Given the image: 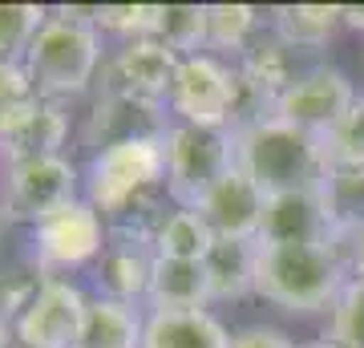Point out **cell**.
<instances>
[{
	"label": "cell",
	"mask_w": 364,
	"mask_h": 348,
	"mask_svg": "<svg viewBox=\"0 0 364 348\" xmlns=\"http://www.w3.org/2000/svg\"><path fill=\"white\" fill-rule=\"evenodd\" d=\"M231 348H299V344L275 324H247L231 336Z\"/></svg>",
	"instance_id": "cell-31"
},
{
	"label": "cell",
	"mask_w": 364,
	"mask_h": 348,
	"mask_svg": "<svg viewBox=\"0 0 364 348\" xmlns=\"http://www.w3.org/2000/svg\"><path fill=\"white\" fill-rule=\"evenodd\" d=\"M356 97H360V93H356L348 73H344L340 65L320 61V65L299 69V78L279 93V102H275L272 114H279L284 122L308 130L316 138H324L328 130H336L340 117L356 105Z\"/></svg>",
	"instance_id": "cell-9"
},
{
	"label": "cell",
	"mask_w": 364,
	"mask_h": 348,
	"mask_svg": "<svg viewBox=\"0 0 364 348\" xmlns=\"http://www.w3.org/2000/svg\"><path fill=\"white\" fill-rule=\"evenodd\" d=\"M9 340H13V324L0 316V348H9Z\"/></svg>",
	"instance_id": "cell-34"
},
{
	"label": "cell",
	"mask_w": 364,
	"mask_h": 348,
	"mask_svg": "<svg viewBox=\"0 0 364 348\" xmlns=\"http://www.w3.org/2000/svg\"><path fill=\"white\" fill-rule=\"evenodd\" d=\"M166 191V134H130L97 146L85 167V199L105 223Z\"/></svg>",
	"instance_id": "cell-4"
},
{
	"label": "cell",
	"mask_w": 364,
	"mask_h": 348,
	"mask_svg": "<svg viewBox=\"0 0 364 348\" xmlns=\"http://www.w3.org/2000/svg\"><path fill=\"white\" fill-rule=\"evenodd\" d=\"M219 235L210 231V223L198 215L195 206H170L166 219L154 231V255L166 259H207V251L215 247Z\"/></svg>",
	"instance_id": "cell-23"
},
{
	"label": "cell",
	"mask_w": 364,
	"mask_h": 348,
	"mask_svg": "<svg viewBox=\"0 0 364 348\" xmlns=\"http://www.w3.org/2000/svg\"><path fill=\"white\" fill-rule=\"evenodd\" d=\"M352 280L348 243H259L255 296L291 316L332 312Z\"/></svg>",
	"instance_id": "cell-1"
},
{
	"label": "cell",
	"mask_w": 364,
	"mask_h": 348,
	"mask_svg": "<svg viewBox=\"0 0 364 348\" xmlns=\"http://www.w3.org/2000/svg\"><path fill=\"white\" fill-rule=\"evenodd\" d=\"M109 243V223L97 206L81 194L61 211H53L33 227V263L45 275H61L69 268L97 263Z\"/></svg>",
	"instance_id": "cell-8"
},
{
	"label": "cell",
	"mask_w": 364,
	"mask_h": 348,
	"mask_svg": "<svg viewBox=\"0 0 364 348\" xmlns=\"http://www.w3.org/2000/svg\"><path fill=\"white\" fill-rule=\"evenodd\" d=\"M344 25V4H275L267 28L291 53H320Z\"/></svg>",
	"instance_id": "cell-20"
},
{
	"label": "cell",
	"mask_w": 364,
	"mask_h": 348,
	"mask_svg": "<svg viewBox=\"0 0 364 348\" xmlns=\"http://www.w3.org/2000/svg\"><path fill=\"white\" fill-rule=\"evenodd\" d=\"M49 275L37 268V263H16V268L0 271V316L13 324L21 312L37 300L41 284H45Z\"/></svg>",
	"instance_id": "cell-29"
},
{
	"label": "cell",
	"mask_w": 364,
	"mask_h": 348,
	"mask_svg": "<svg viewBox=\"0 0 364 348\" xmlns=\"http://www.w3.org/2000/svg\"><path fill=\"white\" fill-rule=\"evenodd\" d=\"M146 340V308L126 304L114 296H90L85 324H81L77 348H142Z\"/></svg>",
	"instance_id": "cell-19"
},
{
	"label": "cell",
	"mask_w": 364,
	"mask_h": 348,
	"mask_svg": "<svg viewBox=\"0 0 364 348\" xmlns=\"http://www.w3.org/2000/svg\"><path fill=\"white\" fill-rule=\"evenodd\" d=\"M85 194V170L69 154H41L21 158L4 167V194H0V215L9 223L37 227L45 215L61 211L65 203Z\"/></svg>",
	"instance_id": "cell-7"
},
{
	"label": "cell",
	"mask_w": 364,
	"mask_h": 348,
	"mask_svg": "<svg viewBox=\"0 0 364 348\" xmlns=\"http://www.w3.org/2000/svg\"><path fill=\"white\" fill-rule=\"evenodd\" d=\"M90 296L65 275H49L37 300L13 320V340L25 348H77Z\"/></svg>",
	"instance_id": "cell-12"
},
{
	"label": "cell",
	"mask_w": 364,
	"mask_h": 348,
	"mask_svg": "<svg viewBox=\"0 0 364 348\" xmlns=\"http://www.w3.org/2000/svg\"><path fill=\"white\" fill-rule=\"evenodd\" d=\"M344 25L364 33V4H344Z\"/></svg>",
	"instance_id": "cell-33"
},
{
	"label": "cell",
	"mask_w": 364,
	"mask_h": 348,
	"mask_svg": "<svg viewBox=\"0 0 364 348\" xmlns=\"http://www.w3.org/2000/svg\"><path fill=\"white\" fill-rule=\"evenodd\" d=\"M263 28L267 13H259L255 4H207V53L215 57L239 61Z\"/></svg>",
	"instance_id": "cell-22"
},
{
	"label": "cell",
	"mask_w": 364,
	"mask_h": 348,
	"mask_svg": "<svg viewBox=\"0 0 364 348\" xmlns=\"http://www.w3.org/2000/svg\"><path fill=\"white\" fill-rule=\"evenodd\" d=\"M299 348H340V344H332V340H312V344H299Z\"/></svg>",
	"instance_id": "cell-35"
},
{
	"label": "cell",
	"mask_w": 364,
	"mask_h": 348,
	"mask_svg": "<svg viewBox=\"0 0 364 348\" xmlns=\"http://www.w3.org/2000/svg\"><path fill=\"white\" fill-rule=\"evenodd\" d=\"M28 93H37V90H33V81H28L25 61H9V57H0V114H4L13 102L28 97Z\"/></svg>",
	"instance_id": "cell-30"
},
{
	"label": "cell",
	"mask_w": 364,
	"mask_h": 348,
	"mask_svg": "<svg viewBox=\"0 0 364 348\" xmlns=\"http://www.w3.org/2000/svg\"><path fill=\"white\" fill-rule=\"evenodd\" d=\"M255 268H259L255 239H215V247L203 259L210 304H235L255 296Z\"/></svg>",
	"instance_id": "cell-18"
},
{
	"label": "cell",
	"mask_w": 364,
	"mask_h": 348,
	"mask_svg": "<svg viewBox=\"0 0 364 348\" xmlns=\"http://www.w3.org/2000/svg\"><path fill=\"white\" fill-rule=\"evenodd\" d=\"M231 336L210 308L146 312L142 348H231Z\"/></svg>",
	"instance_id": "cell-17"
},
{
	"label": "cell",
	"mask_w": 364,
	"mask_h": 348,
	"mask_svg": "<svg viewBox=\"0 0 364 348\" xmlns=\"http://www.w3.org/2000/svg\"><path fill=\"white\" fill-rule=\"evenodd\" d=\"M324 239L348 243V255H352V239L340 231V219L332 211V199H328L324 182L320 186L267 194L259 243H324Z\"/></svg>",
	"instance_id": "cell-11"
},
{
	"label": "cell",
	"mask_w": 364,
	"mask_h": 348,
	"mask_svg": "<svg viewBox=\"0 0 364 348\" xmlns=\"http://www.w3.org/2000/svg\"><path fill=\"white\" fill-rule=\"evenodd\" d=\"M154 41L178 57L207 53V4H162Z\"/></svg>",
	"instance_id": "cell-24"
},
{
	"label": "cell",
	"mask_w": 364,
	"mask_h": 348,
	"mask_svg": "<svg viewBox=\"0 0 364 348\" xmlns=\"http://www.w3.org/2000/svg\"><path fill=\"white\" fill-rule=\"evenodd\" d=\"M154 247L142 239H117L109 235L102 259H97V288L102 296L126 300V304H146L150 275H154Z\"/></svg>",
	"instance_id": "cell-16"
},
{
	"label": "cell",
	"mask_w": 364,
	"mask_h": 348,
	"mask_svg": "<svg viewBox=\"0 0 364 348\" xmlns=\"http://www.w3.org/2000/svg\"><path fill=\"white\" fill-rule=\"evenodd\" d=\"M178 61H182L178 53H170L154 37L122 41L102 65V93L146 102V105H166V93H170V81H174Z\"/></svg>",
	"instance_id": "cell-10"
},
{
	"label": "cell",
	"mask_w": 364,
	"mask_h": 348,
	"mask_svg": "<svg viewBox=\"0 0 364 348\" xmlns=\"http://www.w3.org/2000/svg\"><path fill=\"white\" fill-rule=\"evenodd\" d=\"M93 25L109 33V37L122 41H142L158 33V16H162V4H97L90 9Z\"/></svg>",
	"instance_id": "cell-27"
},
{
	"label": "cell",
	"mask_w": 364,
	"mask_h": 348,
	"mask_svg": "<svg viewBox=\"0 0 364 348\" xmlns=\"http://www.w3.org/2000/svg\"><path fill=\"white\" fill-rule=\"evenodd\" d=\"M166 110L182 126H207V130H235L239 114V69L227 57L195 53L182 57L174 69L166 93Z\"/></svg>",
	"instance_id": "cell-5"
},
{
	"label": "cell",
	"mask_w": 364,
	"mask_h": 348,
	"mask_svg": "<svg viewBox=\"0 0 364 348\" xmlns=\"http://www.w3.org/2000/svg\"><path fill=\"white\" fill-rule=\"evenodd\" d=\"M174 308H210L207 271L198 259H154L146 312H174Z\"/></svg>",
	"instance_id": "cell-21"
},
{
	"label": "cell",
	"mask_w": 364,
	"mask_h": 348,
	"mask_svg": "<svg viewBox=\"0 0 364 348\" xmlns=\"http://www.w3.org/2000/svg\"><path fill=\"white\" fill-rule=\"evenodd\" d=\"M0 223H4V215H0Z\"/></svg>",
	"instance_id": "cell-36"
},
{
	"label": "cell",
	"mask_w": 364,
	"mask_h": 348,
	"mask_svg": "<svg viewBox=\"0 0 364 348\" xmlns=\"http://www.w3.org/2000/svg\"><path fill=\"white\" fill-rule=\"evenodd\" d=\"M235 69H239V114H235V130L247 126L251 117L272 114L279 93L299 78L296 53L287 49L272 28H263L259 37H255V45L235 61Z\"/></svg>",
	"instance_id": "cell-14"
},
{
	"label": "cell",
	"mask_w": 364,
	"mask_h": 348,
	"mask_svg": "<svg viewBox=\"0 0 364 348\" xmlns=\"http://www.w3.org/2000/svg\"><path fill=\"white\" fill-rule=\"evenodd\" d=\"M49 13L53 9H45V4H0V57L25 61L28 45L37 41Z\"/></svg>",
	"instance_id": "cell-26"
},
{
	"label": "cell",
	"mask_w": 364,
	"mask_h": 348,
	"mask_svg": "<svg viewBox=\"0 0 364 348\" xmlns=\"http://www.w3.org/2000/svg\"><path fill=\"white\" fill-rule=\"evenodd\" d=\"M0 162H4V158H0Z\"/></svg>",
	"instance_id": "cell-37"
},
{
	"label": "cell",
	"mask_w": 364,
	"mask_h": 348,
	"mask_svg": "<svg viewBox=\"0 0 364 348\" xmlns=\"http://www.w3.org/2000/svg\"><path fill=\"white\" fill-rule=\"evenodd\" d=\"M105 45L102 28L93 25L90 9H53L49 21L41 25L37 41L25 53L28 81L41 97L65 102V97H81L93 81L102 78L105 65Z\"/></svg>",
	"instance_id": "cell-2"
},
{
	"label": "cell",
	"mask_w": 364,
	"mask_h": 348,
	"mask_svg": "<svg viewBox=\"0 0 364 348\" xmlns=\"http://www.w3.org/2000/svg\"><path fill=\"white\" fill-rule=\"evenodd\" d=\"M235 134V167L243 170L259 191H299V186H320L328 179L324 138L284 122L279 114L251 117Z\"/></svg>",
	"instance_id": "cell-3"
},
{
	"label": "cell",
	"mask_w": 364,
	"mask_h": 348,
	"mask_svg": "<svg viewBox=\"0 0 364 348\" xmlns=\"http://www.w3.org/2000/svg\"><path fill=\"white\" fill-rule=\"evenodd\" d=\"M69 134H73V122H69L65 105L41 97V93H28L0 114V158L9 167L21 158L65 154Z\"/></svg>",
	"instance_id": "cell-13"
},
{
	"label": "cell",
	"mask_w": 364,
	"mask_h": 348,
	"mask_svg": "<svg viewBox=\"0 0 364 348\" xmlns=\"http://www.w3.org/2000/svg\"><path fill=\"white\" fill-rule=\"evenodd\" d=\"M352 275H360L364 280V227L352 235Z\"/></svg>",
	"instance_id": "cell-32"
},
{
	"label": "cell",
	"mask_w": 364,
	"mask_h": 348,
	"mask_svg": "<svg viewBox=\"0 0 364 348\" xmlns=\"http://www.w3.org/2000/svg\"><path fill=\"white\" fill-rule=\"evenodd\" d=\"M324 162L328 174H364V93L340 126L324 134Z\"/></svg>",
	"instance_id": "cell-25"
},
{
	"label": "cell",
	"mask_w": 364,
	"mask_h": 348,
	"mask_svg": "<svg viewBox=\"0 0 364 348\" xmlns=\"http://www.w3.org/2000/svg\"><path fill=\"white\" fill-rule=\"evenodd\" d=\"M235 167V134L207 126H166V199L170 206H198L203 194Z\"/></svg>",
	"instance_id": "cell-6"
},
{
	"label": "cell",
	"mask_w": 364,
	"mask_h": 348,
	"mask_svg": "<svg viewBox=\"0 0 364 348\" xmlns=\"http://www.w3.org/2000/svg\"><path fill=\"white\" fill-rule=\"evenodd\" d=\"M324 340L340 348H364V280L352 275L348 288L340 292L336 308L328 312V332Z\"/></svg>",
	"instance_id": "cell-28"
},
{
	"label": "cell",
	"mask_w": 364,
	"mask_h": 348,
	"mask_svg": "<svg viewBox=\"0 0 364 348\" xmlns=\"http://www.w3.org/2000/svg\"><path fill=\"white\" fill-rule=\"evenodd\" d=\"M198 215L210 223V231L219 239H255L259 243L263 211H267V191H259L255 182L239 167H231L195 206Z\"/></svg>",
	"instance_id": "cell-15"
}]
</instances>
